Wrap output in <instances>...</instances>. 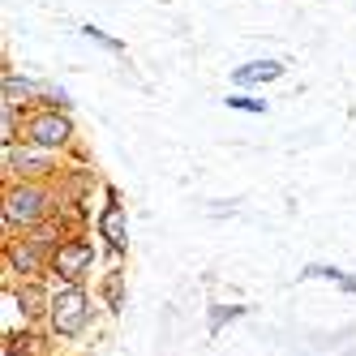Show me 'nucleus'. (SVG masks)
<instances>
[{
	"instance_id": "nucleus-1",
	"label": "nucleus",
	"mask_w": 356,
	"mask_h": 356,
	"mask_svg": "<svg viewBox=\"0 0 356 356\" xmlns=\"http://www.w3.org/2000/svg\"><path fill=\"white\" fill-rule=\"evenodd\" d=\"M86 318H90V309H86V296L82 292H60V296H52V322H56V330L60 335H78V330L86 326Z\"/></svg>"
},
{
	"instance_id": "nucleus-2",
	"label": "nucleus",
	"mask_w": 356,
	"mask_h": 356,
	"mask_svg": "<svg viewBox=\"0 0 356 356\" xmlns=\"http://www.w3.org/2000/svg\"><path fill=\"white\" fill-rule=\"evenodd\" d=\"M39 215H43V193H39V189H13V193H9L5 227H13V219H17V223H31V219H39Z\"/></svg>"
},
{
	"instance_id": "nucleus-3",
	"label": "nucleus",
	"mask_w": 356,
	"mask_h": 356,
	"mask_svg": "<svg viewBox=\"0 0 356 356\" xmlns=\"http://www.w3.org/2000/svg\"><path fill=\"white\" fill-rule=\"evenodd\" d=\"M90 262H95V253H90L86 241H73V245H60V249H56V270H60L65 279H82Z\"/></svg>"
},
{
	"instance_id": "nucleus-4",
	"label": "nucleus",
	"mask_w": 356,
	"mask_h": 356,
	"mask_svg": "<svg viewBox=\"0 0 356 356\" xmlns=\"http://www.w3.org/2000/svg\"><path fill=\"white\" fill-rule=\"evenodd\" d=\"M31 138H35L39 146H60V142L69 138V120L47 112V116H39V120L31 124Z\"/></svg>"
},
{
	"instance_id": "nucleus-5",
	"label": "nucleus",
	"mask_w": 356,
	"mask_h": 356,
	"mask_svg": "<svg viewBox=\"0 0 356 356\" xmlns=\"http://www.w3.org/2000/svg\"><path fill=\"white\" fill-rule=\"evenodd\" d=\"M279 73H284V65H279V60H262V65L236 69V82H270V78H279Z\"/></svg>"
},
{
	"instance_id": "nucleus-6",
	"label": "nucleus",
	"mask_w": 356,
	"mask_h": 356,
	"mask_svg": "<svg viewBox=\"0 0 356 356\" xmlns=\"http://www.w3.org/2000/svg\"><path fill=\"white\" fill-rule=\"evenodd\" d=\"M104 236H108V241H112L116 249H124V241H129V236H124V215H120L116 207H112V211L104 215Z\"/></svg>"
},
{
	"instance_id": "nucleus-7",
	"label": "nucleus",
	"mask_w": 356,
	"mask_h": 356,
	"mask_svg": "<svg viewBox=\"0 0 356 356\" xmlns=\"http://www.w3.org/2000/svg\"><path fill=\"white\" fill-rule=\"evenodd\" d=\"M9 352H17V356H47V343L39 335H17V339H9Z\"/></svg>"
},
{
	"instance_id": "nucleus-8",
	"label": "nucleus",
	"mask_w": 356,
	"mask_h": 356,
	"mask_svg": "<svg viewBox=\"0 0 356 356\" xmlns=\"http://www.w3.org/2000/svg\"><path fill=\"white\" fill-rule=\"evenodd\" d=\"M9 262H13L17 270H35V262H39V249H31V245H17V249L9 253Z\"/></svg>"
},
{
	"instance_id": "nucleus-9",
	"label": "nucleus",
	"mask_w": 356,
	"mask_h": 356,
	"mask_svg": "<svg viewBox=\"0 0 356 356\" xmlns=\"http://www.w3.org/2000/svg\"><path fill=\"white\" fill-rule=\"evenodd\" d=\"M22 309H26V314L35 318V314L43 309V305H39V292H26V296H22Z\"/></svg>"
},
{
	"instance_id": "nucleus-10",
	"label": "nucleus",
	"mask_w": 356,
	"mask_h": 356,
	"mask_svg": "<svg viewBox=\"0 0 356 356\" xmlns=\"http://www.w3.org/2000/svg\"><path fill=\"white\" fill-rule=\"evenodd\" d=\"M227 104H232V108H241V112H262V104H258V99H227Z\"/></svg>"
},
{
	"instance_id": "nucleus-11",
	"label": "nucleus",
	"mask_w": 356,
	"mask_h": 356,
	"mask_svg": "<svg viewBox=\"0 0 356 356\" xmlns=\"http://www.w3.org/2000/svg\"><path fill=\"white\" fill-rule=\"evenodd\" d=\"M5 90L22 99V95H31V82H13V78H5Z\"/></svg>"
}]
</instances>
